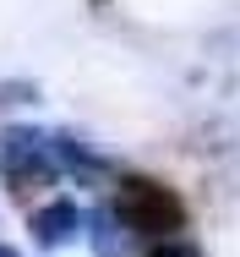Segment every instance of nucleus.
I'll return each instance as SVG.
<instances>
[{"instance_id":"f03ea898","label":"nucleus","mask_w":240,"mask_h":257,"mask_svg":"<svg viewBox=\"0 0 240 257\" xmlns=\"http://www.w3.org/2000/svg\"><path fill=\"white\" fill-rule=\"evenodd\" d=\"M0 175L17 186L55 181V137L39 126H6L0 132Z\"/></svg>"},{"instance_id":"7ed1b4c3","label":"nucleus","mask_w":240,"mask_h":257,"mask_svg":"<svg viewBox=\"0 0 240 257\" xmlns=\"http://www.w3.org/2000/svg\"><path fill=\"white\" fill-rule=\"evenodd\" d=\"M82 224H88V213L71 203V197H55L33 213V241L39 246H66V241H77L82 235Z\"/></svg>"},{"instance_id":"423d86ee","label":"nucleus","mask_w":240,"mask_h":257,"mask_svg":"<svg viewBox=\"0 0 240 257\" xmlns=\"http://www.w3.org/2000/svg\"><path fill=\"white\" fill-rule=\"evenodd\" d=\"M0 257H17V252H11V246H0Z\"/></svg>"},{"instance_id":"20e7f679","label":"nucleus","mask_w":240,"mask_h":257,"mask_svg":"<svg viewBox=\"0 0 240 257\" xmlns=\"http://www.w3.org/2000/svg\"><path fill=\"white\" fill-rule=\"evenodd\" d=\"M88 224H93V252L98 257H126V241H131V235H126V224H120L109 208H98Z\"/></svg>"},{"instance_id":"39448f33","label":"nucleus","mask_w":240,"mask_h":257,"mask_svg":"<svg viewBox=\"0 0 240 257\" xmlns=\"http://www.w3.org/2000/svg\"><path fill=\"white\" fill-rule=\"evenodd\" d=\"M142 257H202V252H196V241H186V235H169V241H153Z\"/></svg>"},{"instance_id":"f257e3e1","label":"nucleus","mask_w":240,"mask_h":257,"mask_svg":"<svg viewBox=\"0 0 240 257\" xmlns=\"http://www.w3.org/2000/svg\"><path fill=\"white\" fill-rule=\"evenodd\" d=\"M109 213L126 224V235H147V241H169L180 224H186V208L175 203L158 181H120V192H115V203Z\"/></svg>"}]
</instances>
